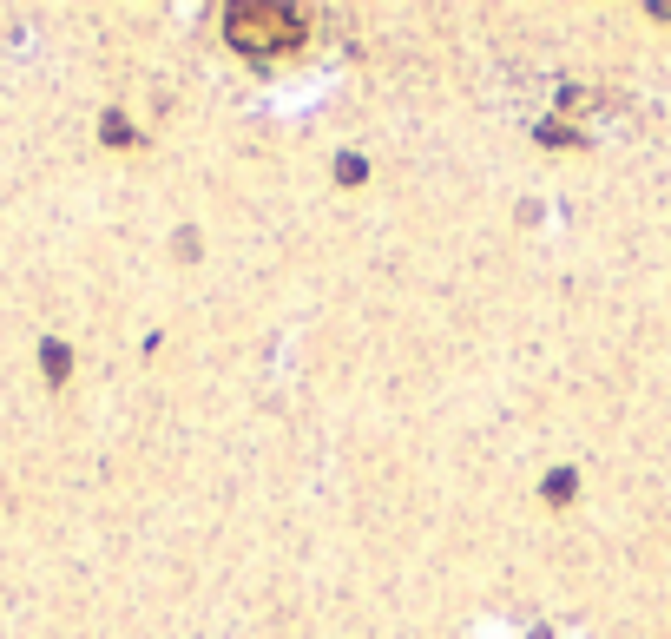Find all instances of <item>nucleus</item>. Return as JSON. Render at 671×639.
I'll list each match as a JSON object with an SVG mask.
<instances>
[{
	"label": "nucleus",
	"instance_id": "1",
	"mask_svg": "<svg viewBox=\"0 0 671 639\" xmlns=\"http://www.w3.org/2000/svg\"><path fill=\"white\" fill-rule=\"evenodd\" d=\"M224 27H231V47L250 53V60H277V53H297L303 40H310V20L290 14V7H277V0L231 7V14H224Z\"/></svg>",
	"mask_w": 671,
	"mask_h": 639
},
{
	"label": "nucleus",
	"instance_id": "2",
	"mask_svg": "<svg viewBox=\"0 0 671 639\" xmlns=\"http://www.w3.org/2000/svg\"><path fill=\"white\" fill-rule=\"evenodd\" d=\"M40 369H47V389H66V376H73V350H66L60 336L40 343Z\"/></svg>",
	"mask_w": 671,
	"mask_h": 639
},
{
	"label": "nucleus",
	"instance_id": "3",
	"mask_svg": "<svg viewBox=\"0 0 671 639\" xmlns=\"http://www.w3.org/2000/svg\"><path fill=\"white\" fill-rule=\"evenodd\" d=\"M579 495V481H573V468H553L547 481H540V501H547V508H566V501Z\"/></svg>",
	"mask_w": 671,
	"mask_h": 639
},
{
	"label": "nucleus",
	"instance_id": "4",
	"mask_svg": "<svg viewBox=\"0 0 671 639\" xmlns=\"http://www.w3.org/2000/svg\"><path fill=\"white\" fill-rule=\"evenodd\" d=\"M99 132H106V145H112V152L139 145V139H132V126H125V112H106V119H99Z\"/></svg>",
	"mask_w": 671,
	"mask_h": 639
},
{
	"label": "nucleus",
	"instance_id": "5",
	"mask_svg": "<svg viewBox=\"0 0 671 639\" xmlns=\"http://www.w3.org/2000/svg\"><path fill=\"white\" fill-rule=\"evenodd\" d=\"M362 178H369V165H362L356 152H343V159H336V185H362Z\"/></svg>",
	"mask_w": 671,
	"mask_h": 639
}]
</instances>
